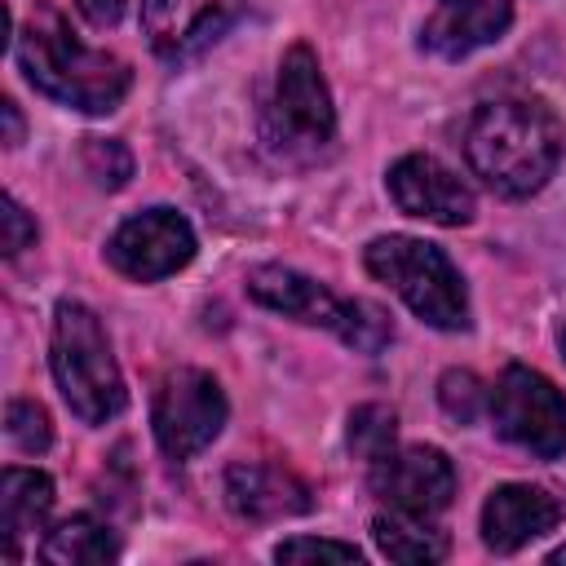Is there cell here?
<instances>
[{
	"label": "cell",
	"instance_id": "obj_22",
	"mask_svg": "<svg viewBox=\"0 0 566 566\" xmlns=\"http://www.w3.org/2000/svg\"><path fill=\"white\" fill-rule=\"evenodd\" d=\"M486 398H491V389H482V380H478L473 371H464V367H451V371H442V380H438V402H442V411H447L451 420H460V424L478 420V411L486 407Z\"/></svg>",
	"mask_w": 566,
	"mask_h": 566
},
{
	"label": "cell",
	"instance_id": "obj_20",
	"mask_svg": "<svg viewBox=\"0 0 566 566\" xmlns=\"http://www.w3.org/2000/svg\"><path fill=\"white\" fill-rule=\"evenodd\" d=\"M4 433H9V442H13L18 451H27V455L49 451V442H53L49 411H44L40 402H31V398H13V402L4 407Z\"/></svg>",
	"mask_w": 566,
	"mask_h": 566
},
{
	"label": "cell",
	"instance_id": "obj_2",
	"mask_svg": "<svg viewBox=\"0 0 566 566\" xmlns=\"http://www.w3.org/2000/svg\"><path fill=\"white\" fill-rule=\"evenodd\" d=\"M18 66L31 88L84 115L115 111L133 84L128 62L75 40V31L53 4H35L31 18L18 27Z\"/></svg>",
	"mask_w": 566,
	"mask_h": 566
},
{
	"label": "cell",
	"instance_id": "obj_13",
	"mask_svg": "<svg viewBox=\"0 0 566 566\" xmlns=\"http://www.w3.org/2000/svg\"><path fill=\"white\" fill-rule=\"evenodd\" d=\"M557 522H562L557 495L531 482H504L482 504V539L495 553H517L531 539L548 535Z\"/></svg>",
	"mask_w": 566,
	"mask_h": 566
},
{
	"label": "cell",
	"instance_id": "obj_25",
	"mask_svg": "<svg viewBox=\"0 0 566 566\" xmlns=\"http://www.w3.org/2000/svg\"><path fill=\"white\" fill-rule=\"evenodd\" d=\"M75 9L84 13L88 27H115L128 9V0H75Z\"/></svg>",
	"mask_w": 566,
	"mask_h": 566
},
{
	"label": "cell",
	"instance_id": "obj_23",
	"mask_svg": "<svg viewBox=\"0 0 566 566\" xmlns=\"http://www.w3.org/2000/svg\"><path fill=\"white\" fill-rule=\"evenodd\" d=\"M279 562H363V553L354 544H340V539H314V535H296V539H283L274 548Z\"/></svg>",
	"mask_w": 566,
	"mask_h": 566
},
{
	"label": "cell",
	"instance_id": "obj_7",
	"mask_svg": "<svg viewBox=\"0 0 566 566\" xmlns=\"http://www.w3.org/2000/svg\"><path fill=\"white\" fill-rule=\"evenodd\" d=\"M486 411L495 420V433L509 438L513 447L539 460L566 455V394L548 376L522 363H509L500 380L491 385Z\"/></svg>",
	"mask_w": 566,
	"mask_h": 566
},
{
	"label": "cell",
	"instance_id": "obj_28",
	"mask_svg": "<svg viewBox=\"0 0 566 566\" xmlns=\"http://www.w3.org/2000/svg\"><path fill=\"white\" fill-rule=\"evenodd\" d=\"M557 340H562V358H566V323H562V332H557Z\"/></svg>",
	"mask_w": 566,
	"mask_h": 566
},
{
	"label": "cell",
	"instance_id": "obj_18",
	"mask_svg": "<svg viewBox=\"0 0 566 566\" xmlns=\"http://www.w3.org/2000/svg\"><path fill=\"white\" fill-rule=\"evenodd\" d=\"M371 539L389 562H442L447 557V535L429 526V517L402 513V509L380 513L371 522Z\"/></svg>",
	"mask_w": 566,
	"mask_h": 566
},
{
	"label": "cell",
	"instance_id": "obj_9",
	"mask_svg": "<svg viewBox=\"0 0 566 566\" xmlns=\"http://www.w3.org/2000/svg\"><path fill=\"white\" fill-rule=\"evenodd\" d=\"M195 256V230L177 208H146L106 239V261L133 283L177 274Z\"/></svg>",
	"mask_w": 566,
	"mask_h": 566
},
{
	"label": "cell",
	"instance_id": "obj_1",
	"mask_svg": "<svg viewBox=\"0 0 566 566\" xmlns=\"http://www.w3.org/2000/svg\"><path fill=\"white\" fill-rule=\"evenodd\" d=\"M464 159L495 195L526 199L562 159V124L544 102L531 97L482 102L464 124Z\"/></svg>",
	"mask_w": 566,
	"mask_h": 566
},
{
	"label": "cell",
	"instance_id": "obj_16",
	"mask_svg": "<svg viewBox=\"0 0 566 566\" xmlns=\"http://www.w3.org/2000/svg\"><path fill=\"white\" fill-rule=\"evenodd\" d=\"M53 509V482L40 469H4L0 473V539L4 553L18 557V544L44 526Z\"/></svg>",
	"mask_w": 566,
	"mask_h": 566
},
{
	"label": "cell",
	"instance_id": "obj_14",
	"mask_svg": "<svg viewBox=\"0 0 566 566\" xmlns=\"http://www.w3.org/2000/svg\"><path fill=\"white\" fill-rule=\"evenodd\" d=\"M226 504L248 522H279L305 513L314 500L292 469L265 460H239L226 469Z\"/></svg>",
	"mask_w": 566,
	"mask_h": 566
},
{
	"label": "cell",
	"instance_id": "obj_21",
	"mask_svg": "<svg viewBox=\"0 0 566 566\" xmlns=\"http://www.w3.org/2000/svg\"><path fill=\"white\" fill-rule=\"evenodd\" d=\"M84 172L102 190H119L133 177V150L119 137H88L84 142Z\"/></svg>",
	"mask_w": 566,
	"mask_h": 566
},
{
	"label": "cell",
	"instance_id": "obj_12",
	"mask_svg": "<svg viewBox=\"0 0 566 566\" xmlns=\"http://www.w3.org/2000/svg\"><path fill=\"white\" fill-rule=\"evenodd\" d=\"M389 195L407 217H420L433 226L473 221V190L433 155H402L389 168Z\"/></svg>",
	"mask_w": 566,
	"mask_h": 566
},
{
	"label": "cell",
	"instance_id": "obj_17",
	"mask_svg": "<svg viewBox=\"0 0 566 566\" xmlns=\"http://www.w3.org/2000/svg\"><path fill=\"white\" fill-rule=\"evenodd\" d=\"M40 557L53 562V566H106V562L119 557V539L111 535L106 522H97L88 513H75V517L57 522L44 535Z\"/></svg>",
	"mask_w": 566,
	"mask_h": 566
},
{
	"label": "cell",
	"instance_id": "obj_24",
	"mask_svg": "<svg viewBox=\"0 0 566 566\" xmlns=\"http://www.w3.org/2000/svg\"><path fill=\"white\" fill-rule=\"evenodd\" d=\"M0 221H4V239H0L4 256H18L22 248L35 243V221L27 217V208H22L13 195H4V212H0Z\"/></svg>",
	"mask_w": 566,
	"mask_h": 566
},
{
	"label": "cell",
	"instance_id": "obj_27",
	"mask_svg": "<svg viewBox=\"0 0 566 566\" xmlns=\"http://www.w3.org/2000/svg\"><path fill=\"white\" fill-rule=\"evenodd\" d=\"M548 562H566V548H557V553H548Z\"/></svg>",
	"mask_w": 566,
	"mask_h": 566
},
{
	"label": "cell",
	"instance_id": "obj_19",
	"mask_svg": "<svg viewBox=\"0 0 566 566\" xmlns=\"http://www.w3.org/2000/svg\"><path fill=\"white\" fill-rule=\"evenodd\" d=\"M394 442H398V420H394L389 407H380V402L354 407V416H349V447H354L367 464L385 460V455L394 451Z\"/></svg>",
	"mask_w": 566,
	"mask_h": 566
},
{
	"label": "cell",
	"instance_id": "obj_3",
	"mask_svg": "<svg viewBox=\"0 0 566 566\" xmlns=\"http://www.w3.org/2000/svg\"><path fill=\"white\" fill-rule=\"evenodd\" d=\"M49 367H53V380H57L66 407L84 424H106L111 416L124 411V376H119L111 340L88 305L62 301L53 310Z\"/></svg>",
	"mask_w": 566,
	"mask_h": 566
},
{
	"label": "cell",
	"instance_id": "obj_4",
	"mask_svg": "<svg viewBox=\"0 0 566 566\" xmlns=\"http://www.w3.org/2000/svg\"><path fill=\"white\" fill-rule=\"evenodd\" d=\"M363 265L371 279L389 283L416 318L442 332L469 327V296L460 283V270L438 243L411 239V234H380L367 243Z\"/></svg>",
	"mask_w": 566,
	"mask_h": 566
},
{
	"label": "cell",
	"instance_id": "obj_11",
	"mask_svg": "<svg viewBox=\"0 0 566 566\" xmlns=\"http://www.w3.org/2000/svg\"><path fill=\"white\" fill-rule=\"evenodd\" d=\"M248 0H142V31L168 62L195 57L243 13Z\"/></svg>",
	"mask_w": 566,
	"mask_h": 566
},
{
	"label": "cell",
	"instance_id": "obj_8",
	"mask_svg": "<svg viewBox=\"0 0 566 566\" xmlns=\"http://www.w3.org/2000/svg\"><path fill=\"white\" fill-rule=\"evenodd\" d=\"M155 442L164 455L172 460H190L203 447H212V438L226 424V394L221 385L199 371V367H177L164 376L159 394H155Z\"/></svg>",
	"mask_w": 566,
	"mask_h": 566
},
{
	"label": "cell",
	"instance_id": "obj_15",
	"mask_svg": "<svg viewBox=\"0 0 566 566\" xmlns=\"http://www.w3.org/2000/svg\"><path fill=\"white\" fill-rule=\"evenodd\" d=\"M513 22V0H438L420 31V44L438 57H469L495 44Z\"/></svg>",
	"mask_w": 566,
	"mask_h": 566
},
{
	"label": "cell",
	"instance_id": "obj_6",
	"mask_svg": "<svg viewBox=\"0 0 566 566\" xmlns=\"http://www.w3.org/2000/svg\"><path fill=\"white\" fill-rule=\"evenodd\" d=\"M248 296L283 318H296L305 327H327L336 332L345 345L363 349V354H376L394 340V323L380 305L371 301H340L332 296L323 283L287 270V265H256L248 274Z\"/></svg>",
	"mask_w": 566,
	"mask_h": 566
},
{
	"label": "cell",
	"instance_id": "obj_5",
	"mask_svg": "<svg viewBox=\"0 0 566 566\" xmlns=\"http://www.w3.org/2000/svg\"><path fill=\"white\" fill-rule=\"evenodd\" d=\"M261 133H265L270 150L292 164H314L332 150L336 111H332V93L323 84V71H318V57L310 44H292L283 53L274 97L261 115Z\"/></svg>",
	"mask_w": 566,
	"mask_h": 566
},
{
	"label": "cell",
	"instance_id": "obj_26",
	"mask_svg": "<svg viewBox=\"0 0 566 566\" xmlns=\"http://www.w3.org/2000/svg\"><path fill=\"white\" fill-rule=\"evenodd\" d=\"M0 115H4V142H9V146H18V142H22V115H18V106H13V102H4V106H0Z\"/></svg>",
	"mask_w": 566,
	"mask_h": 566
},
{
	"label": "cell",
	"instance_id": "obj_10",
	"mask_svg": "<svg viewBox=\"0 0 566 566\" xmlns=\"http://www.w3.org/2000/svg\"><path fill=\"white\" fill-rule=\"evenodd\" d=\"M371 491L389 509L433 517L455 495V469L438 447H394L371 464Z\"/></svg>",
	"mask_w": 566,
	"mask_h": 566
}]
</instances>
